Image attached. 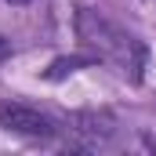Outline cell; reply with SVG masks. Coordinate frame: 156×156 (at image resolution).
<instances>
[{"label":"cell","instance_id":"cell-1","mask_svg":"<svg viewBox=\"0 0 156 156\" xmlns=\"http://www.w3.org/2000/svg\"><path fill=\"white\" fill-rule=\"evenodd\" d=\"M76 37L94 55V62H109L123 76L142 80V69H145V47H142V40L131 37L127 29H120L116 22H109L102 11L76 7Z\"/></svg>","mask_w":156,"mask_h":156},{"label":"cell","instance_id":"cell-2","mask_svg":"<svg viewBox=\"0 0 156 156\" xmlns=\"http://www.w3.org/2000/svg\"><path fill=\"white\" fill-rule=\"evenodd\" d=\"M0 127L15 131V134H26V138H55V120L47 113H40L37 105H26V102H0Z\"/></svg>","mask_w":156,"mask_h":156},{"label":"cell","instance_id":"cell-3","mask_svg":"<svg viewBox=\"0 0 156 156\" xmlns=\"http://www.w3.org/2000/svg\"><path fill=\"white\" fill-rule=\"evenodd\" d=\"M69 123H73V131L87 145H102V142L113 138V120L105 116V113H73Z\"/></svg>","mask_w":156,"mask_h":156},{"label":"cell","instance_id":"cell-4","mask_svg":"<svg viewBox=\"0 0 156 156\" xmlns=\"http://www.w3.org/2000/svg\"><path fill=\"white\" fill-rule=\"evenodd\" d=\"M94 62V55H73V58H58V62H51V69H47V80H62L69 76V73H76L83 66H91Z\"/></svg>","mask_w":156,"mask_h":156},{"label":"cell","instance_id":"cell-5","mask_svg":"<svg viewBox=\"0 0 156 156\" xmlns=\"http://www.w3.org/2000/svg\"><path fill=\"white\" fill-rule=\"evenodd\" d=\"M4 58H11V40L0 37V62H4Z\"/></svg>","mask_w":156,"mask_h":156},{"label":"cell","instance_id":"cell-6","mask_svg":"<svg viewBox=\"0 0 156 156\" xmlns=\"http://www.w3.org/2000/svg\"><path fill=\"white\" fill-rule=\"evenodd\" d=\"M7 4H33V0H7Z\"/></svg>","mask_w":156,"mask_h":156}]
</instances>
